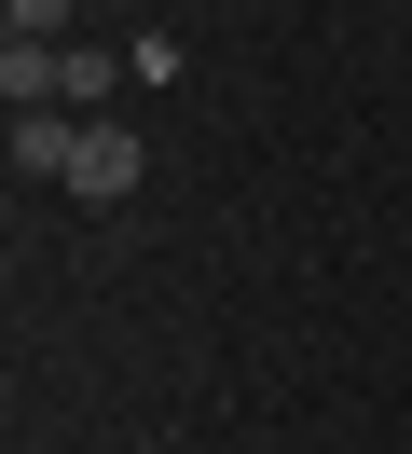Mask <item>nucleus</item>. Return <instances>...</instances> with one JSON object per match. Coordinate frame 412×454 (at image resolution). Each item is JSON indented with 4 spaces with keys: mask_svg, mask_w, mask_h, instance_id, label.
<instances>
[{
    "mask_svg": "<svg viewBox=\"0 0 412 454\" xmlns=\"http://www.w3.org/2000/svg\"><path fill=\"white\" fill-rule=\"evenodd\" d=\"M137 179H152V152H137V124H82V152H69V193H82V207H124Z\"/></svg>",
    "mask_w": 412,
    "mask_h": 454,
    "instance_id": "f257e3e1",
    "label": "nucleus"
},
{
    "mask_svg": "<svg viewBox=\"0 0 412 454\" xmlns=\"http://www.w3.org/2000/svg\"><path fill=\"white\" fill-rule=\"evenodd\" d=\"M0 97H14V111H55V97H69V42H0Z\"/></svg>",
    "mask_w": 412,
    "mask_h": 454,
    "instance_id": "f03ea898",
    "label": "nucleus"
},
{
    "mask_svg": "<svg viewBox=\"0 0 412 454\" xmlns=\"http://www.w3.org/2000/svg\"><path fill=\"white\" fill-rule=\"evenodd\" d=\"M69 152H82V124H55V111H14V179H69Z\"/></svg>",
    "mask_w": 412,
    "mask_h": 454,
    "instance_id": "7ed1b4c3",
    "label": "nucleus"
},
{
    "mask_svg": "<svg viewBox=\"0 0 412 454\" xmlns=\"http://www.w3.org/2000/svg\"><path fill=\"white\" fill-rule=\"evenodd\" d=\"M14 28H27V42H55V28H69V0H14Z\"/></svg>",
    "mask_w": 412,
    "mask_h": 454,
    "instance_id": "20e7f679",
    "label": "nucleus"
}]
</instances>
